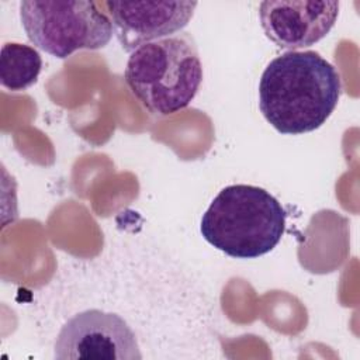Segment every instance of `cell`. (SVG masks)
<instances>
[{"label":"cell","instance_id":"obj_3","mask_svg":"<svg viewBox=\"0 0 360 360\" xmlns=\"http://www.w3.org/2000/svg\"><path fill=\"white\" fill-rule=\"evenodd\" d=\"M124 77L149 112H179L195 97L202 80V66L193 37L181 32L138 46L128 58Z\"/></svg>","mask_w":360,"mask_h":360},{"label":"cell","instance_id":"obj_7","mask_svg":"<svg viewBox=\"0 0 360 360\" xmlns=\"http://www.w3.org/2000/svg\"><path fill=\"white\" fill-rule=\"evenodd\" d=\"M122 48L138 46L181 31L191 20L195 1H103Z\"/></svg>","mask_w":360,"mask_h":360},{"label":"cell","instance_id":"obj_4","mask_svg":"<svg viewBox=\"0 0 360 360\" xmlns=\"http://www.w3.org/2000/svg\"><path fill=\"white\" fill-rule=\"evenodd\" d=\"M100 1H22L20 15L30 42L65 59L79 49L104 48L112 37Z\"/></svg>","mask_w":360,"mask_h":360},{"label":"cell","instance_id":"obj_6","mask_svg":"<svg viewBox=\"0 0 360 360\" xmlns=\"http://www.w3.org/2000/svg\"><path fill=\"white\" fill-rule=\"evenodd\" d=\"M339 14V1L267 0L259 17L266 37L284 49L311 46L325 38Z\"/></svg>","mask_w":360,"mask_h":360},{"label":"cell","instance_id":"obj_1","mask_svg":"<svg viewBox=\"0 0 360 360\" xmlns=\"http://www.w3.org/2000/svg\"><path fill=\"white\" fill-rule=\"evenodd\" d=\"M338 69L315 51H290L274 58L259 83V107L273 128L298 135L319 128L338 105Z\"/></svg>","mask_w":360,"mask_h":360},{"label":"cell","instance_id":"obj_5","mask_svg":"<svg viewBox=\"0 0 360 360\" xmlns=\"http://www.w3.org/2000/svg\"><path fill=\"white\" fill-rule=\"evenodd\" d=\"M53 356L58 360H141L131 326L117 314L86 309L73 315L59 330Z\"/></svg>","mask_w":360,"mask_h":360},{"label":"cell","instance_id":"obj_2","mask_svg":"<svg viewBox=\"0 0 360 360\" xmlns=\"http://www.w3.org/2000/svg\"><path fill=\"white\" fill-rule=\"evenodd\" d=\"M287 212L262 187L232 184L222 188L201 218L202 238L236 259H256L283 238Z\"/></svg>","mask_w":360,"mask_h":360},{"label":"cell","instance_id":"obj_8","mask_svg":"<svg viewBox=\"0 0 360 360\" xmlns=\"http://www.w3.org/2000/svg\"><path fill=\"white\" fill-rule=\"evenodd\" d=\"M42 69L39 52L24 44L8 42L0 52V83L11 91L31 87Z\"/></svg>","mask_w":360,"mask_h":360}]
</instances>
